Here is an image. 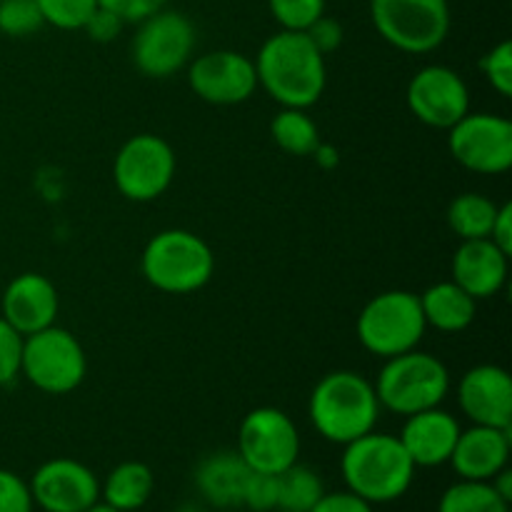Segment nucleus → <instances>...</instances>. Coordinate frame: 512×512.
Listing matches in <instances>:
<instances>
[{
    "mask_svg": "<svg viewBox=\"0 0 512 512\" xmlns=\"http://www.w3.org/2000/svg\"><path fill=\"white\" fill-rule=\"evenodd\" d=\"M323 478L308 465H290L278 475V510L280 512H310L323 498Z\"/></svg>",
    "mask_w": 512,
    "mask_h": 512,
    "instance_id": "obj_26",
    "label": "nucleus"
},
{
    "mask_svg": "<svg viewBox=\"0 0 512 512\" xmlns=\"http://www.w3.org/2000/svg\"><path fill=\"white\" fill-rule=\"evenodd\" d=\"M425 330L420 298L408 290H385L370 298L355 323L360 345L383 360L418 348Z\"/></svg>",
    "mask_w": 512,
    "mask_h": 512,
    "instance_id": "obj_6",
    "label": "nucleus"
},
{
    "mask_svg": "<svg viewBox=\"0 0 512 512\" xmlns=\"http://www.w3.org/2000/svg\"><path fill=\"white\" fill-rule=\"evenodd\" d=\"M450 155L478 175H503L512 165V123L503 115L468 113L448 128Z\"/></svg>",
    "mask_w": 512,
    "mask_h": 512,
    "instance_id": "obj_12",
    "label": "nucleus"
},
{
    "mask_svg": "<svg viewBox=\"0 0 512 512\" xmlns=\"http://www.w3.org/2000/svg\"><path fill=\"white\" fill-rule=\"evenodd\" d=\"M248 475L250 468L243 463L238 450H220L195 468V488L205 503L215 508H238Z\"/></svg>",
    "mask_w": 512,
    "mask_h": 512,
    "instance_id": "obj_21",
    "label": "nucleus"
},
{
    "mask_svg": "<svg viewBox=\"0 0 512 512\" xmlns=\"http://www.w3.org/2000/svg\"><path fill=\"white\" fill-rule=\"evenodd\" d=\"M408 108L420 123L448 130L470 113V93L448 65H425L408 83Z\"/></svg>",
    "mask_w": 512,
    "mask_h": 512,
    "instance_id": "obj_14",
    "label": "nucleus"
},
{
    "mask_svg": "<svg viewBox=\"0 0 512 512\" xmlns=\"http://www.w3.org/2000/svg\"><path fill=\"white\" fill-rule=\"evenodd\" d=\"M495 215L498 203L480 193H463L448 205V225L460 240L490 238Z\"/></svg>",
    "mask_w": 512,
    "mask_h": 512,
    "instance_id": "obj_25",
    "label": "nucleus"
},
{
    "mask_svg": "<svg viewBox=\"0 0 512 512\" xmlns=\"http://www.w3.org/2000/svg\"><path fill=\"white\" fill-rule=\"evenodd\" d=\"M490 485H493L495 493H498L500 498L508 500V503L512 505V473H510V468L500 470V473L495 475L493 480H490Z\"/></svg>",
    "mask_w": 512,
    "mask_h": 512,
    "instance_id": "obj_40",
    "label": "nucleus"
},
{
    "mask_svg": "<svg viewBox=\"0 0 512 512\" xmlns=\"http://www.w3.org/2000/svg\"><path fill=\"white\" fill-rule=\"evenodd\" d=\"M325 3L328 0H268V8L280 30H308L325 15Z\"/></svg>",
    "mask_w": 512,
    "mask_h": 512,
    "instance_id": "obj_30",
    "label": "nucleus"
},
{
    "mask_svg": "<svg viewBox=\"0 0 512 512\" xmlns=\"http://www.w3.org/2000/svg\"><path fill=\"white\" fill-rule=\"evenodd\" d=\"M33 508L28 480L13 470L0 468V512H33Z\"/></svg>",
    "mask_w": 512,
    "mask_h": 512,
    "instance_id": "obj_34",
    "label": "nucleus"
},
{
    "mask_svg": "<svg viewBox=\"0 0 512 512\" xmlns=\"http://www.w3.org/2000/svg\"><path fill=\"white\" fill-rule=\"evenodd\" d=\"M373 385L380 408L408 418L443 405L450 393V373L443 360L415 348L385 360Z\"/></svg>",
    "mask_w": 512,
    "mask_h": 512,
    "instance_id": "obj_5",
    "label": "nucleus"
},
{
    "mask_svg": "<svg viewBox=\"0 0 512 512\" xmlns=\"http://www.w3.org/2000/svg\"><path fill=\"white\" fill-rule=\"evenodd\" d=\"M85 512H118V510L108 508V505H105V503H95L93 508H90V510H85Z\"/></svg>",
    "mask_w": 512,
    "mask_h": 512,
    "instance_id": "obj_41",
    "label": "nucleus"
},
{
    "mask_svg": "<svg viewBox=\"0 0 512 512\" xmlns=\"http://www.w3.org/2000/svg\"><path fill=\"white\" fill-rule=\"evenodd\" d=\"M305 33H308V38L313 40V45L323 55L335 53V50L343 45V38H345V30L343 25H340V20L330 18V15H320V18L315 20Z\"/></svg>",
    "mask_w": 512,
    "mask_h": 512,
    "instance_id": "obj_35",
    "label": "nucleus"
},
{
    "mask_svg": "<svg viewBox=\"0 0 512 512\" xmlns=\"http://www.w3.org/2000/svg\"><path fill=\"white\" fill-rule=\"evenodd\" d=\"M460 423L438 405L405 418L398 440L410 455L415 468H440L453 455L460 435Z\"/></svg>",
    "mask_w": 512,
    "mask_h": 512,
    "instance_id": "obj_19",
    "label": "nucleus"
},
{
    "mask_svg": "<svg viewBox=\"0 0 512 512\" xmlns=\"http://www.w3.org/2000/svg\"><path fill=\"white\" fill-rule=\"evenodd\" d=\"M490 240H493L503 253L512 255V205L510 203L498 205V215H495V223L493 228H490Z\"/></svg>",
    "mask_w": 512,
    "mask_h": 512,
    "instance_id": "obj_39",
    "label": "nucleus"
},
{
    "mask_svg": "<svg viewBox=\"0 0 512 512\" xmlns=\"http://www.w3.org/2000/svg\"><path fill=\"white\" fill-rule=\"evenodd\" d=\"M168 0H98V5L113 10L115 15L125 20V23H140L148 15L158 13L160 8H165Z\"/></svg>",
    "mask_w": 512,
    "mask_h": 512,
    "instance_id": "obj_37",
    "label": "nucleus"
},
{
    "mask_svg": "<svg viewBox=\"0 0 512 512\" xmlns=\"http://www.w3.org/2000/svg\"><path fill=\"white\" fill-rule=\"evenodd\" d=\"M45 25L58 30H83L90 15L98 8V0H35Z\"/></svg>",
    "mask_w": 512,
    "mask_h": 512,
    "instance_id": "obj_28",
    "label": "nucleus"
},
{
    "mask_svg": "<svg viewBox=\"0 0 512 512\" xmlns=\"http://www.w3.org/2000/svg\"><path fill=\"white\" fill-rule=\"evenodd\" d=\"M178 512H200V510L193 508V505H185V508H180Z\"/></svg>",
    "mask_w": 512,
    "mask_h": 512,
    "instance_id": "obj_42",
    "label": "nucleus"
},
{
    "mask_svg": "<svg viewBox=\"0 0 512 512\" xmlns=\"http://www.w3.org/2000/svg\"><path fill=\"white\" fill-rule=\"evenodd\" d=\"M480 73L488 80L490 88L503 98L512 95V43L500 40L480 58Z\"/></svg>",
    "mask_w": 512,
    "mask_h": 512,
    "instance_id": "obj_31",
    "label": "nucleus"
},
{
    "mask_svg": "<svg viewBox=\"0 0 512 512\" xmlns=\"http://www.w3.org/2000/svg\"><path fill=\"white\" fill-rule=\"evenodd\" d=\"M458 405L473 425L512 428V378L500 365H475L460 378Z\"/></svg>",
    "mask_w": 512,
    "mask_h": 512,
    "instance_id": "obj_16",
    "label": "nucleus"
},
{
    "mask_svg": "<svg viewBox=\"0 0 512 512\" xmlns=\"http://www.w3.org/2000/svg\"><path fill=\"white\" fill-rule=\"evenodd\" d=\"M418 298L425 325L440 330V333H463L465 328L473 325L475 313H478V300L470 298L453 280L430 285Z\"/></svg>",
    "mask_w": 512,
    "mask_h": 512,
    "instance_id": "obj_22",
    "label": "nucleus"
},
{
    "mask_svg": "<svg viewBox=\"0 0 512 512\" xmlns=\"http://www.w3.org/2000/svg\"><path fill=\"white\" fill-rule=\"evenodd\" d=\"M415 465L403 443L388 433L370 430L363 438L343 445L340 475L350 493L360 495L370 505L395 503L410 490Z\"/></svg>",
    "mask_w": 512,
    "mask_h": 512,
    "instance_id": "obj_3",
    "label": "nucleus"
},
{
    "mask_svg": "<svg viewBox=\"0 0 512 512\" xmlns=\"http://www.w3.org/2000/svg\"><path fill=\"white\" fill-rule=\"evenodd\" d=\"M240 505L253 512L278 510V475L255 473V470H250L248 480H245Z\"/></svg>",
    "mask_w": 512,
    "mask_h": 512,
    "instance_id": "obj_32",
    "label": "nucleus"
},
{
    "mask_svg": "<svg viewBox=\"0 0 512 512\" xmlns=\"http://www.w3.org/2000/svg\"><path fill=\"white\" fill-rule=\"evenodd\" d=\"M33 505L43 512H85L100 503V480L73 458L45 460L28 480Z\"/></svg>",
    "mask_w": 512,
    "mask_h": 512,
    "instance_id": "obj_13",
    "label": "nucleus"
},
{
    "mask_svg": "<svg viewBox=\"0 0 512 512\" xmlns=\"http://www.w3.org/2000/svg\"><path fill=\"white\" fill-rule=\"evenodd\" d=\"M258 85L280 108L308 110L328 85V65L305 30H278L255 55Z\"/></svg>",
    "mask_w": 512,
    "mask_h": 512,
    "instance_id": "obj_1",
    "label": "nucleus"
},
{
    "mask_svg": "<svg viewBox=\"0 0 512 512\" xmlns=\"http://www.w3.org/2000/svg\"><path fill=\"white\" fill-rule=\"evenodd\" d=\"M438 512H512L508 500L483 480H458L438 500Z\"/></svg>",
    "mask_w": 512,
    "mask_h": 512,
    "instance_id": "obj_27",
    "label": "nucleus"
},
{
    "mask_svg": "<svg viewBox=\"0 0 512 512\" xmlns=\"http://www.w3.org/2000/svg\"><path fill=\"white\" fill-rule=\"evenodd\" d=\"M23 335L0 315V388L10 385L20 375Z\"/></svg>",
    "mask_w": 512,
    "mask_h": 512,
    "instance_id": "obj_33",
    "label": "nucleus"
},
{
    "mask_svg": "<svg viewBox=\"0 0 512 512\" xmlns=\"http://www.w3.org/2000/svg\"><path fill=\"white\" fill-rule=\"evenodd\" d=\"M43 25L35 0H0V33L8 38H28Z\"/></svg>",
    "mask_w": 512,
    "mask_h": 512,
    "instance_id": "obj_29",
    "label": "nucleus"
},
{
    "mask_svg": "<svg viewBox=\"0 0 512 512\" xmlns=\"http://www.w3.org/2000/svg\"><path fill=\"white\" fill-rule=\"evenodd\" d=\"M125 25L128 23H125L120 15H115L113 10L98 5V8H95V13L88 18V23H85L83 30L95 40V43H110V40L118 38L120 30H123Z\"/></svg>",
    "mask_w": 512,
    "mask_h": 512,
    "instance_id": "obj_36",
    "label": "nucleus"
},
{
    "mask_svg": "<svg viewBox=\"0 0 512 512\" xmlns=\"http://www.w3.org/2000/svg\"><path fill=\"white\" fill-rule=\"evenodd\" d=\"M175 178V150L153 133L133 135L120 145L113 160V180L120 195L133 203H150L170 188Z\"/></svg>",
    "mask_w": 512,
    "mask_h": 512,
    "instance_id": "obj_10",
    "label": "nucleus"
},
{
    "mask_svg": "<svg viewBox=\"0 0 512 512\" xmlns=\"http://www.w3.org/2000/svg\"><path fill=\"white\" fill-rule=\"evenodd\" d=\"M512 435L510 428H490V425H470L460 430L458 443L448 463L460 480H493L510 465Z\"/></svg>",
    "mask_w": 512,
    "mask_h": 512,
    "instance_id": "obj_18",
    "label": "nucleus"
},
{
    "mask_svg": "<svg viewBox=\"0 0 512 512\" xmlns=\"http://www.w3.org/2000/svg\"><path fill=\"white\" fill-rule=\"evenodd\" d=\"M510 255L503 253L490 238L460 240L453 255V283L470 298L488 300L503 290L508 280Z\"/></svg>",
    "mask_w": 512,
    "mask_h": 512,
    "instance_id": "obj_20",
    "label": "nucleus"
},
{
    "mask_svg": "<svg viewBox=\"0 0 512 512\" xmlns=\"http://www.w3.org/2000/svg\"><path fill=\"white\" fill-rule=\"evenodd\" d=\"M310 512H373V505L345 488L335 490V493H323V498L310 508Z\"/></svg>",
    "mask_w": 512,
    "mask_h": 512,
    "instance_id": "obj_38",
    "label": "nucleus"
},
{
    "mask_svg": "<svg viewBox=\"0 0 512 512\" xmlns=\"http://www.w3.org/2000/svg\"><path fill=\"white\" fill-rule=\"evenodd\" d=\"M60 310L58 290L53 280L40 273H20L5 285L0 298V315L18 330L20 335H33L38 330L55 325Z\"/></svg>",
    "mask_w": 512,
    "mask_h": 512,
    "instance_id": "obj_17",
    "label": "nucleus"
},
{
    "mask_svg": "<svg viewBox=\"0 0 512 512\" xmlns=\"http://www.w3.org/2000/svg\"><path fill=\"white\" fill-rule=\"evenodd\" d=\"M375 30L400 53H433L450 33L448 0H370Z\"/></svg>",
    "mask_w": 512,
    "mask_h": 512,
    "instance_id": "obj_8",
    "label": "nucleus"
},
{
    "mask_svg": "<svg viewBox=\"0 0 512 512\" xmlns=\"http://www.w3.org/2000/svg\"><path fill=\"white\" fill-rule=\"evenodd\" d=\"M143 278L155 290L168 295H190L213 278V248L200 235L170 228L148 240L140 258Z\"/></svg>",
    "mask_w": 512,
    "mask_h": 512,
    "instance_id": "obj_4",
    "label": "nucleus"
},
{
    "mask_svg": "<svg viewBox=\"0 0 512 512\" xmlns=\"http://www.w3.org/2000/svg\"><path fill=\"white\" fill-rule=\"evenodd\" d=\"M155 490V475L140 460H125L115 465L100 483V503L118 512H138L148 505Z\"/></svg>",
    "mask_w": 512,
    "mask_h": 512,
    "instance_id": "obj_23",
    "label": "nucleus"
},
{
    "mask_svg": "<svg viewBox=\"0 0 512 512\" xmlns=\"http://www.w3.org/2000/svg\"><path fill=\"white\" fill-rule=\"evenodd\" d=\"M270 135L283 153L305 158L320 148V130L308 110L283 108L270 123Z\"/></svg>",
    "mask_w": 512,
    "mask_h": 512,
    "instance_id": "obj_24",
    "label": "nucleus"
},
{
    "mask_svg": "<svg viewBox=\"0 0 512 512\" xmlns=\"http://www.w3.org/2000/svg\"><path fill=\"white\" fill-rule=\"evenodd\" d=\"M238 455L255 473L280 475L298 463L300 433L293 418L278 408H255L238 430Z\"/></svg>",
    "mask_w": 512,
    "mask_h": 512,
    "instance_id": "obj_11",
    "label": "nucleus"
},
{
    "mask_svg": "<svg viewBox=\"0 0 512 512\" xmlns=\"http://www.w3.org/2000/svg\"><path fill=\"white\" fill-rule=\"evenodd\" d=\"M188 83L200 100L210 105H240L258 90L255 63L238 50H213L195 58Z\"/></svg>",
    "mask_w": 512,
    "mask_h": 512,
    "instance_id": "obj_15",
    "label": "nucleus"
},
{
    "mask_svg": "<svg viewBox=\"0 0 512 512\" xmlns=\"http://www.w3.org/2000/svg\"><path fill=\"white\" fill-rule=\"evenodd\" d=\"M135 25L138 30L130 43V55L145 78H170L190 63L195 50V25L188 15L160 8Z\"/></svg>",
    "mask_w": 512,
    "mask_h": 512,
    "instance_id": "obj_9",
    "label": "nucleus"
},
{
    "mask_svg": "<svg viewBox=\"0 0 512 512\" xmlns=\"http://www.w3.org/2000/svg\"><path fill=\"white\" fill-rule=\"evenodd\" d=\"M375 385L355 370L323 375L310 393V423L315 433L335 445H348L375 430L380 420Z\"/></svg>",
    "mask_w": 512,
    "mask_h": 512,
    "instance_id": "obj_2",
    "label": "nucleus"
},
{
    "mask_svg": "<svg viewBox=\"0 0 512 512\" xmlns=\"http://www.w3.org/2000/svg\"><path fill=\"white\" fill-rule=\"evenodd\" d=\"M88 373L83 345L70 330L50 325L23 338L20 375L45 395H68Z\"/></svg>",
    "mask_w": 512,
    "mask_h": 512,
    "instance_id": "obj_7",
    "label": "nucleus"
}]
</instances>
